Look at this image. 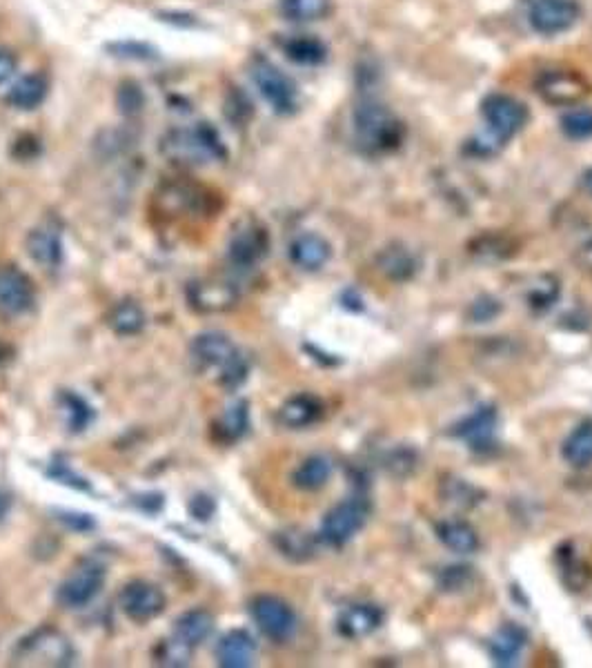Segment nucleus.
<instances>
[{"mask_svg": "<svg viewBox=\"0 0 592 668\" xmlns=\"http://www.w3.org/2000/svg\"><path fill=\"white\" fill-rule=\"evenodd\" d=\"M354 139L368 154H386L397 150L403 141V123L388 105L365 98L354 110Z\"/></svg>", "mask_w": 592, "mask_h": 668, "instance_id": "obj_1", "label": "nucleus"}, {"mask_svg": "<svg viewBox=\"0 0 592 668\" xmlns=\"http://www.w3.org/2000/svg\"><path fill=\"white\" fill-rule=\"evenodd\" d=\"M192 359L199 370H216L219 383L228 390L239 388L248 377V363L230 337L221 332L199 334L192 341Z\"/></svg>", "mask_w": 592, "mask_h": 668, "instance_id": "obj_2", "label": "nucleus"}, {"mask_svg": "<svg viewBox=\"0 0 592 668\" xmlns=\"http://www.w3.org/2000/svg\"><path fill=\"white\" fill-rule=\"evenodd\" d=\"M163 154L172 163L205 165L225 159V147L212 125L199 123L187 130H174L163 139Z\"/></svg>", "mask_w": 592, "mask_h": 668, "instance_id": "obj_3", "label": "nucleus"}, {"mask_svg": "<svg viewBox=\"0 0 592 668\" xmlns=\"http://www.w3.org/2000/svg\"><path fill=\"white\" fill-rule=\"evenodd\" d=\"M74 662V648L67 637L54 628H38L14 651L18 666H69Z\"/></svg>", "mask_w": 592, "mask_h": 668, "instance_id": "obj_4", "label": "nucleus"}, {"mask_svg": "<svg viewBox=\"0 0 592 668\" xmlns=\"http://www.w3.org/2000/svg\"><path fill=\"white\" fill-rule=\"evenodd\" d=\"M250 611L259 631L276 644L292 640L296 628H299V620H296L292 606L276 595L254 597Z\"/></svg>", "mask_w": 592, "mask_h": 668, "instance_id": "obj_5", "label": "nucleus"}, {"mask_svg": "<svg viewBox=\"0 0 592 668\" xmlns=\"http://www.w3.org/2000/svg\"><path fill=\"white\" fill-rule=\"evenodd\" d=\"M370 508L363 499H348L334 506L328 515L323 517L319 530V539L332 548H341L359 533L368 522Z\"/></svg>", "mask_w": 592, "mask_h": 668, "instance_id": "obj_6", "label": "nucleus"}, {"mask_svg": "<svg viewBox=\"0 0 592 668\" xmlns=\"http://www.w3.org/2000/svg\"><path fill=\"white\" fill-rule=\"evenodd\" d=\"M252 78L259 87L261 96L272 105L274 112L292 114L299 107V92L296 85L285 76L279 67L272 65L265 58H256L252 63Z\"/></svg>", "mask_w": 592, "mask_h": 668, "instance_id": "obj_7", "label": "nucleus"}, {"mask_svg": "<svg viewBox=\"0 0 592 668\" xmlns=\"http://www.w3.org/2000/svg\"><path fill=\"white\" fill-rule=\"evenodd\" d=\"M481 114L488 123V130L499 143L510 141L512 136L524 130L528 112L524 103L508 94H490L481 105Z\"/></svg>", "mask_w": 592, "mask_h": 668, "instance_id": "obj_8", "label": "nucleus"}, {"mask_svg": "<svg viewBox=\"0 0 592 668\" xmlns=\"http://www.w3.org/2000/svg\"><path fill=\"white\" fill-rule=\"evenodd\" d=\"M590 92L588 78L572 70H548L537 78V94L555 107H575Z\"/></svg>", "mask_w": 592, "mask_h": 668, "instance_id": "obj_9", "label": "nucleus"}, {"mask_svg": "<svg viewBox=\"0 0 592 668\" xmlns=\"http://www.w3.org/2000/svg\"><path fill=\"white\" fill-rule=\"evenodd\" d=\"M105 584V568L94 562V559H85V562L74 568V573L69 575L65 582L58 588V604L65 608H83L94 597L101 593Z\"/></svg>", "mask_w": 592, "mask_h": 668, "instance_id": "obj_10", "label": "nucleus"}, {"mask_svg": "<svg viewBox=\"0 0 592 668\" xmlns=\"http://www.w3.org/2000/svg\"><path fill=\"white\" fill-rule=\"evenodd\" d=\"M581 16L577 0H532L528 21L539 34L555 36L575 27Z\"/></svg>", "mask_w": 592, "mask_h": 668, "instance_id": "obj_11", "label": "nucleus"}, {"mask_svg": "<svg viewBox=\"0 0 592 668\" xmlns=\"http://www.w3.org/2000/svg\"><path fill=\"white\" fill-rule=\"evenodd\" d=\"M34 306V286L23 270L0 265V314L21 317Z\"/></svg>", "mask_w": 592, "mask_h": 668, "instance_id": "obj_12", "label": "nucleus"}, {"mask_svg": "<svg viewBox=\"0 0 592 668\" xmlns=\"http://www.w3.org/2000/svg\"><path fill=\"white\" fill-rule=\"evenodd\" d=\"M118 602H121L123 613L138 624L150 622V620H154V617H159L165 611L163 591H161V588H156L154 584H147V582L127 584L121 591Z\"/></svg>", "mask_w": 592, "mask_h": 668, "instance_id": "obj_13", "label": "nucleus"}, {"mask_svg": "<svg viewBox=\"0 0 592 668\" xmlns=\"http://www.w3.org/2000/svg\"><path fill=\"white\" fill-rule=\"evenodd\" d=\"M497 424H499V412L495 406H481L470 417L455 426L452 435L459 437L468 448L477 450V453H486L495 446L497 437Z\"/></svg>", "mask_w": 592, "mask_h": 668, "instance_id": "obj_14", "label": "nucleus"}, {"mask_svg": "<svg viewBox=\"0 0 592 668\" xmlns=\"http://www.w3.org/2000/svg\"><path fill=\"white\" fill-rule=\"evenodd\" d=\"M268 248H270L268 230L261 228L259 223H245L243 228L234 232L228 254L236 268L250 270L265 257V254H268Z\"/></svg>", "mask_w": 592, "mask_h": 668, "instance_id": "obj_15", "label": "nucleus"}, {"mask_svg": "<svg viewBox=\"0 0 592 668\" xmlns=\"http://www.w3.org/2000/svg\"><path fill=\"white\" fill-rule=\"evenodd\" d=\"M254 655V637L248 631H243V628L225 633L219 644H216V660L223 668H248L254 662Z\"/></svg>", "mask_w": 592, "mask_h": 668, "instance_id": "obj_16", "label": "nucleus"}, {"mask_svg": "<svg viewBox=\"0 0 592 668\" xmlns=\"http://www.w3.org/2000/svg\"><path fill=\"white\" fill-rule=\"evenodd\" d=\"M187 297L194 310L199 312H221L228 310L236 303V290L232 283H219V281H199L192 283L187 290Z\"/></svg>", "mask_w": 592, "mask_h": 668, "instance_id": "obj_17", "label": "nucleus"}, {"mask_svg": "<svg viewBox=\"0 0 592 668\" xmlns=\"http://www.w3.org/2000/svg\"><path fill=\"white\" fill-rule=\"evenodd\" d=\"M27 252L38 265L43 268H58L63 261V241L61 232L54 225H38L36 230L29 232L27 237Z\"/></svg>", "mask_w": 592, "mask_h": 668, "instance_id": "obj_18", "label": "nucleus"}, {"mask_svg": "<svg viewBox=\"0 0 592 668\" xmlns=\"http://www.w3.org/2000/svg\"><path fill=\"white\" fill-rule=\"evenodd\" d=\"M383 624V611L374 604H354L339 615L337 631L348 640H359L377 631Z\"/></svg>", "mask_w": 592, "mask_h": 668, "instance_id": "obj_19", "label": "nucleus"}, {"mask_svg": "<svg viewBox=\"0 0 592 668\" xmlns=\"http://www.w3.org/2000/svg\"><path fill=\"white\" fill-rule=\"evenodd\" d=\"M526 644H528V635L524 628L510 622V624H503L499 631L490 637L488 651H490L492 660H495V664L512 666V664H517L521 653H524Z\"/></svg>", "mask_w": 592, "mask_h": 668, "instance_id": "obj_20", "label": "nucleus"}, {"mask_svg": "<svg viewBox=\"0 0 592 668\" xmlns=\"http://www.w3.org/2000/svg\"><path fill=\"white\" fill-rule=\"evenodd\" d=\"M161 208L167 214H205L207 212V194L190 185H167L159 194Z\"/></svg>", "mask_w": 592, "mask_h": 668, "instance_id": "obj_21", "label": "nucleus"}, {"mask_svg": "<svg viewBox=\"0 0 592 668\" xmlns=\"http://www.w3.org/2000/svg\"><path fill=\"white\" fill-rule=\"evenodd\" d=\"M290 257L294 265H299L303 270H321L325 263L332 257L330 243L325 241L319 234H301L299 239H294L290 245Z\"/></svg>", "mask_w": 592, "mask_h": 668, "instance_id": "obj_22", "label": "nucleus"}, {"mask_svg": "<svg viewBox=\"0 0 592 668\" xmlns=\"http://www.w3.org/2000/svg\"><path fill=\"white\" fill-rule=\"evenodd\" d=\"M323 415V404L312 395H296L285 401L279 410V421L285 428L299 430L317 424Z\"/></svg>", "mask_w": 592, "mask_h": 668, "instance_id": "obj_23", "label": "nucleus"}, {"mask_svg": "<svg viewBox=\"0 0 592 668\" xmlns=\"http://www.w3.org/2000/svg\"><path fill=\"white\" fill-rule=\"evenodd\" d=\"M437 537L457 555H472L479 548L477 530L461 519H443L437 524Z\"/></svg>", "mask_w": 592, "mask_h": 668, "instance_id": "obj_24", "label": "nucleus"}, {"mask_svg": "<svg viewBox=\"0 0 592 668\" xmlns=\"http://www.w3.org/2000/svg\"><path fill=\"white\" fill-rule=\"evenodd\" d=\"M332 477V461L323 455H312L308 459H303L299 468L292 473V484L305 490V493H314V490H321L325 484H328Z\"/></svg>", "mask_w": 592, "mask_h": 668, "instance_id": "obj_25", "label": "nucleus"}, {"mask_svg": "<svg viewBox=\"0 0 592 668\" xmlns=\"http://www.w3.org/2000/svg\"><path fill=\"white\" fill-rule=\"evenodd\" d=\"M214 628V617L212 613L207 611H187L183 613L179 620H176L174 626V637L176 640H181L183 644H187L190 648L199 646L201 642H205L207 637H210Z\"/></svg>", "mask_w": 592, "mask_h": 668, "instance_id": "obj_26", "label": "nucleus"}, {"mask_svg": "<svg viewBox=\"0 0 592 668\" xmlns=\"http://www.w3.org/2000/svg\"><path fill=\"white\" fill-rule=\"evenodd\" d=\"M250 426V412L248 404L245 401H236L234 406L225 408L223 415L214 421V437L223 441V444H232V441H239L245 432H248Z\"/></svg>", "mask_w": 592, "mask_h": 668, "instance_id": "obj_27", "label": "nucleus"}, {"mask_svg": "<svg viewBox=\"0 0 592 668\" xmlns=\"http://www.w3.org/2000/svg\"><path fill=\"white\" fill-rule=\"evenodd\" d=\"M47 96V81L41 74H27L18 78L12 90L7 94V103L18 110H34Z\"/></svg>", "mask_w": 592, "mask_h": 668, "instance_id": "obj_28", "label": "nucleus"}, {"mask_svg": "<svg viewBox=\"0 0 592 668\" xmlns=\"http://www.w3.org/2000/svg\"><path fill=\"white\" fill-rule=\"evenodd\" d=\"M561 455L575 468H586L592 464V421H584L566 437L561 446Z\"/></svg>", "mask_w": 592, "mask_h": 668, "instance_id": "obj_29", "label": "nucleus"}, {"mask_svg": "<svg viewBox=\"0 0 592 668\" xmlns=\"http://www.w3.org/2000/svg\"><path fill=\"white\" fill-rule=\"evenodd\" d=\"M379 268L394 281H406L417 272V259L412 257L410 250L401 248V245H392V248L381 252Z\"/></svg>", "mask_w": 592, "mask_h": 668, "instance_id": "obj_30", "label": "nucleus"}, {"mask_svg": "<svg viewBox=\"0 0 592 668\" xmlns=\"http://www.w3.org/2000/svg\"><path fill=\"white\" fill-rule=\"evenodd\" d=\"M58 408H61V415L65 419V426L72 432H81L87 426L92 424L94 419V410L87 404L85 399H81L74 392H63L58 397Z\"/></svg>", "mask_w": 592, "mask_h": 668, "instance_id": "obj_31", "label": "nucleus"}, {"mask_svg": "<svg viewBox=\"0 0 592 668\" xmlns=\"http://www.w3.org/2000/svg\"><path fill=\"white\" fill-rule=\"evenodd\" d=\"M283 49H285V54H288V58H292L294 63H301V65H317V63H323L325 56H328V49H325V45L312 36L290 38V41L283 45Z\"/></svg>", "mask_w": 592, "mask_h": 668, "instance_id": "obj_32", "label": "nucleus"}, {"mask_svg": "<svg viewBox=\"0 0 592 668\" xmlns=\"http://www.w3.org/2000/svg\"><path fill=\"white\" fill-rule=\"evenodd\" d=\"M107 323H110V328L116 334H136L141 332L145 326V314L143 310L136 306L132 301H125V303H118V306L110 312V317H107Z\"/></svg>", "mask_w": 592, "mask_h": 668, "instance_id": "obj_33", "label": "nucleus"}, {"mask_svg": "<svg viewBox=\"0 0 592 668\" xmlns=\"http://www.w3.org/2000/svg\"><path fill=\"white\" fill-rule=\"evenodd\" d=\"M281 9L290 21H319L330 12V0H281Z\"/></svg>", "mask_w": 592, "mask_h": 668, "instance_id": "obj_34", "label": "nucleus"}, {"mask_svg": "<svg viewBox=\"0 0 592 668\" xmlns=\"http://www.w3.org/2000/svg\"><path fill=\"white\" fill-rule=\"evenodd\" d=\"M561 130L575 141H584L592 136V110H572L561 119Z\"/></svg>", "mask_w": 592, "mask_h": 668, "instance_id": "obj_35", "label": "nucleus"}, {"mask_svg": "<svg viewBox=\"0 0 592 668\" xmlns=\"http://www.w3.org/2000/svg\"><path fill=\"white\" fill-rule=\"evenodd\" d=\"M192 651H194V648H190L187 644H183L181 640L172 637V640H165L161 644L156 660H159V664H165V666H185L187 662H190Z\"/></svg>", "mask_w": 592, "mask_h": 668, "instance_id": "obj_36", "label": "nucleus"}, {"mask_svg": "<svg viewBox=\"0 0 592 668\" xmlns=\"http://www.w3.org/2000/svg\"><path fill=\"white\" fill-rule=\"evenodd\" d=\"M279 548L283 555H288L292 559H308L312 555V542L305 533L279 535Z\"/></svg>", "mask_w": 592, "mask_h": 668, "instance_id": "obj_37", "label": "nucleus"}, {"mask_svg": "<svg viewBox=\"0 0 592 668\" xmlns=\"http://www.w3.org/2000/svg\"><path fill=\"white\" fill-rule=\"evenodd\" d=\"M470 568L468 566H450L446 568V571H443L439 575V586L443 588V591H461V588H466L470 584Z\"/></svg>", "mask_w": 592, "mask_h": 668, "instance_id": "obj_38", "label": "nucleus"}, {"mask_svg": "<svg viewBox=\"0 0 592 668\" xmlns=\"http://www.w3.org/2000/svg\"><path fill=\"white\" fill-rule=\"evenodd\" d=\"M118 105H121L123 114H138L143 110V92L141 87L134 83H125L118 90Z\"/></svg>", "mask_w": 592, "mask_h": 668, "instance_id": "obj_39", "label": "nucleus"}, {"mask_svg": "<svg viewBox=\"0 0 592 668\" xmlns=\"http://www.w3.org/2000/svg\"><path fill=\"white\" fill-rule=\"evenodd\" d=\"M559 297V283L552 281L550 286H539L530 292V301L535 308H548Z\"/></svg>", "mask_w": 592, "mask_h": 668, "instance_id": "obj_40", "label": "nucleus"}, {"mask_svg": "<svg viewBox=\"0 0 592 668\" xmlns=\"http://www.w3.org/2000/svg\"><path fill=\"white\" fill-rule=\"evenodd\" d=\"M16 72V58L7 49H0V85Z\"/></svg>", "mask_w": 592, "mask_h": 668, "instance_id": "obj_41", "label": "nucleus"}, {"mask_svg": "<svg viewBox=\"0 0 592 668\" xmlns=\"http://www.w3.org/2000/svg\"><path fill=\"white\" fill-rule=\"evenodd\" d=\"M192 510H194V515L199 517V519H207L212 515V510H214V504L210 499H205V497H196L192 501Z\"/></svg>", "mask_w": 592, "mask_h": 668, "instance_id": "obj_42", "label": "nucleus"}, {"mask_svg": "<svg viewBox=\"0 0 592 668\" xmlns=\"http://www.w3.org/2000/svg\"><path fill=\"white\" fill-rule=\"evenodd\" d=\"M579 259H581V265L592 272V239L588 243H584V248H581V252H579Z\"/></svg>", "mask_w": 592, "mask_h": 668, "instance_id": "obj_43", "label": "nucleus"}, {"mask_svg": "<svg viewBox=\"0 0 592 668\" xmlns=\"http://www.w3.org/2000/svg\"><path fill=\"white\" fill-rule=\"evenodd\" d=\"M9 508H12V499H9V495L0 493V522H3V519L7 517Z\"/></svg>", "mask_w": 592, "mask_h": 668, "instance_id": "obj_44", "label": "nucleus"}, {"mask_svg": "<svg viewBox=\"0 0 592 668\" xmlns=\"http://www.w3.org/2000/svg\"><path fill=\"white\" fill-rule=\"evenodd\" d=\"M584 183H586V190L592 194V170H588V172H586V176H584Z\"/></svg>", "mask_w": 592, "mask_h": 668, "instance_id": "obj_45", "label": "nucleus"}]
</instances>
